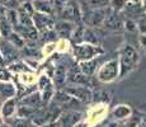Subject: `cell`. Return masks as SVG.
I'll return each mask as SVG.
<instances>
[{
	"instance_id": "31",
	"label": "cell",
	"mask_w": 146,
	"mask_h": 127,
	"mask_svg": "<svg viewBox=\"0 0 146 127\" xmlns=\"http://www.w3.org/2000/svg\"><path fill=\"white\" fill-rule=\"evenodd\" d=\"M126 1L125 0H111L109 1V5H111V10L112 12H116L118 13L119 10H122L125 8Z\"/></svg>"
},
{
	"instance_id": "4",
	"label": "cell",
	"mask_w": 146,
	"mask_h": 127,
	"mask_svg": "<svg viewBox=\"0 0 146 127\" xmlns=\"http://www.w3.org/2000/svg\"><path fill=\"white\" fill-rule=\"evenodd\" d=\"M60 17L62 21L70 22V23H80L83 15H81L80 7L76 0H67Z\"/></svg>"
},
{
	"instance_id": "38",
	"label": "cell",
	"mask_w": 146,
	"mask_h": 127,
	"mask_svg": "<svg viewBox=\"0 0 146 127\" xmlns=\"http://www.w3.org/2000/svg\"><path fill=\"white\" fill-rule=\"evenodd\" d=\"M104 127H126V123L123 122V121H112V122L107 123Z\"/></svg>"
},
{
	"instance_id": "10",
	"label": "cell",
	"mask_w": 146,
	"mask_h": 127,
	"mask_svg": "<svg viewBox=\"0 0 146 127\" xmlns=\"http://www.w3.org/2000/svg\"><path fill=\"white\" fill-rule=\"evenodd\" d=\"M102 25L106 31H109V32H121L123 29V19L118 13L108 10Z\"/></svg>"
},
{
	"instance_id": "2",
	"label": "cell",
	"mask_w": 146,
	"mask_h": 127,
	"mask_svg": "<svg viewBox=\"0 0 146 127\" xmlns=\"http://www.w3.org/2000/svg\"><path fill=\"white\" fill-rule=\"evenodd\" d=\"M98 80L102 83H111L119 78V65L118 59H111L100 66L97 75Z\"/></svg>"
},
{
	"instance_id": "17",
	"label": "cell",
	"mask_w": 146,
	"mask_h": 127,
	"mask_svg": "<svg viewBox=\"0 0 146 127\" xmlns=\"http://www.w3.org/2000/svg\"><path fill=\"white\" fill-rule=\"evenodd\" d=\"M17 112V99L15 98H8L5 99V102L3 103L1 109H0V114L3 118L8 120V118L13 117L14 113Z\"/></svg>"
},
{
	"instance_id": "46",
	"label": "cell",
	"mask_w": 146,
	"mask_h": 127,
	"mask_svg": "<svg viewBox=\"0 0 146 127\" xmlns=\"http://www.w3.org/2000/svg\"><path fill=\"white\" fill-rule=\"evenodd\" d=\"M21 1H22V3H26V1H28V0H21Z\"/></svg>"
},
{
	"instance_id": "32",
	"label": "cell",
	"mask_w": 146,
	"mask_h": 127,
	"mask_svg": "<svg viewBox=\"0 0 146 127\" xmlns=\"http://www.w3.org/2000/svg\"><path fill=\"white\" fill-rule=\"evenodd\" d=\"M57 38V35H56V32L53 29L51 31H46V32H42V36H41V39L43 42H53L55 39Z\"/></svg>"
},
{
	"instance_id": "14",
	"label": "cell",
	"mask_w": 146,
	"mask_h": 127,
	"mask_svg": "<svg viewBox=\"0 0 146 127\" xmlns=\"http://www.w3.org/2000/svg\"><path fill=\"white\" fill-rule=\"evenodd\" d=\"M74 28H75L74 23H70V22L66 21L55 22V25H53V31L56 32V35L62 38H71Z\"/></svg>"
},
{
	"instance_id": "15",
	"label": "cell",
	"mask_w": 146,
	"mask_h": 127,
	"mask_svg": "<svg viewBox=\"0 0 146 127\" xmlns=\"http://www.w3.org/2000/svg\"><path fill=\"white\" fill-rule=\"evenodd\" d=\"M19 106H28L33 107V108H42V98L40 92H32L29 94L24 95L21 100H19Z\"/></svg>"
},
{
	"instance_id": "20",
	"label": "cell",
	"mask_w": 146,
	"mask_h": 127,
	"mask_svg": "<svg viewBox=\"0 0 146 127\" xmlns=\"http://www.w3.org/2000/svg\"><path fill=\"white\" fill-rule=\"evenodd\" d=\"M15 93H17V89L12 83H9V81H7V83L5 81H0V97H4L5 99H8V98L15 97Z\"/></svg>"
},
{
	"instance_id": "34",
	"label": "cell",
	"mask_w": 146,
	"mask_h": 127,
	"mask_svg": "<svg viewBox=\"0 0 146 127\" xmlns=\"http://www.w3.org/2000/svg\"><path fill=\"white\" fill-rule=\"evenodd\" d=\"M123 28H126L130 32H136L137 31V25L135 23V21H131V19H126L123 21Z\"/></svg>"
},
{
	"instance_id": "35",
	"label": "cell",
	"mask_w": 146,
	"mask_h": 127,
	"mask_svg": "<svg viewBox=\"0 0 146 127\" xmlns=\"http://www.w3.org/2000/svg\"><path fill=\"white\" fill-rule=\"evenodd\" d=\"M0 5L5 9H15L17 0H0Z\"/></svg>"
},
{
	"instance_id": "5",
	"label": "cell",
	"mask_w": 146,
	"mask_h": 127,
	"mask_svg": "<svg viewBox=\"0 0 146 127\" xmlns=\"http://www.w3.org/2000/svg\"><path fill=\"white\" fill-rule=\"evenodd\" d=\"M66 81L70 83L71 85L90 86V80H89V78L80 71L79 65H76V64H71L70 66H67Z\"/></svg>"
},
{
	"instance_id": "27",
	"label": "cell",
	"mask_w": 146,
	"mask_h": 127,
	"mask_svg": "<svg viewBox=\"0 0 146 127\" xmlns=\"http://www.w3.org/2000/svg\"><path fill=\"white\" fill-rule=\"evenodd\" d=\"M12 32H13V27L10 25L9 22L5 19V17L4 18H0V37L7 39L12 35Z\"/></svg>"
},
{
	"instance_id": "44",
	"label": "cell",
	"mask_w": 146,
	"mask_h": 127,
	"mask_svg": "<svg viewBox=\"0 0 146 127\" xmlns=\"http://www.w3.org/2000/svg\"><path fill=\"white\" fill-rule=\"evenodd\" d=\"M1 125H3V120H1V117H0V127H1Z\"/></svg>"
},
{
	"instance_id": "6",
	"label": "cell",
	"mask_w": 146,
	"mask_h": 127,
	"mask_svg": "<svg viewBox=\"0 0 146 127\" xmlns=\"http://www.w3.org/2000/svg\"><path fill=\"white\" fill-rule=\"evenodd\" d=\"M107 13H108V10H107L106 8H102V9H89L81 19H84L85 27L95 28V27H99V25L103 24Z\"/></svg>"
},
{
	"instance_id": "25",
	"label": "cell",
	"mask_w": 146,
	"mask_h": 127,
	"mask_svg": "<svg viewBox=\"0 0 146 127\" xmlns=\"http://www.w3.org/2000/svg\"><path fill=\"white\" fill-rule=\"evenodd\" d=\"M8 125L10 127H31V120L22 117H10L7 120Z\"/></svg>"
},
{
	"instance_id": "40",
	"label": "cell",
	"mask_w": 146,
	"mask_h": 127,
	"mask_svg": "<svg viewBox=\"0 0 146 127\" xmlns=\"http://www.w3.org/2000/svg\"><path fill=\"white\" fill-rule=\"evenodd\" d=\"M41 127H58V123L57 122H50V123H44V125H42Z\"/></svg>"
},
{
	"instance_id": "12",
	"label": "cell",
	"mask_w": 146,
	"mask_h": 127,
	"mask_svg": "<svg viewBox=\"0 0 146 127\" xmlns=\"http://www.w3.org/2000/svg\"><path fill=\"white\" fill-rule=\"evenodd\" d=\"M66 74H67V66L64 63H57L55 65V69H53V85L56 88L61 89L64 88L66 83Z\"/></svg>"
},
{
	"instance_id": "43",
	"label": "cell",
	"mask_w": 146,
	"mask_h": 127,
	"mask_svg": "<svg viewBox=\"0 0 146 127\" xmlns=\"http://www.w3.org/2000/svg\"><path fill=\"white\" fill-rule=\"evenodd\" d=\"M142 9L146 12V0H144V5H142Z\"/></svg>"
},
{
	"instance_id": "3",
	"label": "cell",
	"mask_w": 146,
	"mask_h": 127,
	"mask_svg": "<svg viewBox=\"0 0 146 127\" xmlns=\"http://www.w3.org/2000/svg\"><path fill=\"white\" fill-rule=\"evenodd\" d=\"M104 51L100 46H94L90 43H79V45H74V57L76 60L81 61H86V60H92L95 56L103 53Z\"/></svg>"
},
{
	"instance_id": "26",
	"label": "cell",
	"mask_w": 146,
	"mask_h": 127,
	"mask_svg": "<svg viewBox=\"0 0 146 127\" xmlns=\"http://www.w3.org/2000/svg\"><path fill=\"white\" fill-rule=\"evenodd\" d=\"M7 39L13 45L14 47H15L17 50H22L24 46H26V41H24V38L22 37L21 35H18L17 32H14V31H13L12 35H10Z\"/></svg>"
},
{
	"instance_id": "41",
	"label": "cell",
	"mask_w": 146,
	"mask_h": 127,
	"mask_svg": "<svg viewBox=\"0 0 146 127\" xmlns=\"http://www.w3.org/2000/svg\"><path fill=\"white\" fill-rule=\"evenodd\" d=\"M72 127H88V126H86V123H85V122H83V121H80V122H78L76 125H74Z\"/></svg>"
},
{
	"instance_id": "18",
	"label": "cell",
	"mask_w": 146,
	"mask_h": 127,
	"mask_svg": "<svg viewBox=\"0 0 146 127\" xmlns=\"http://www.w3.org/2000/svg\"><path fill=\"white\" fill-rule=\"evenodd\" d=\"M97 66H98V61L95 60V59L86 60V61H81V63L79 64L80 71L83 72L85 76H88V78H90V76L95 72V70H97Z\"/></svg>"
},
{
	"instance_id": "33",
	"label": "cell",
	"mask_w": 146,
	"mask_h": 127,
	"mask_svg": "<svg viewBox=\"0 0 146 127\" xmlns=\"http://www.w3.org/2000/svg\"><path fill=\"white\" fill-rule=\"evenodd\" d=\"M19 9L23 10L24 13H27L28 15H31V17H32V15H33V13H35V8H33V5L31 4L29 1L23 3V4L21 5V8H19Z\"/></svg>"
},
{
	"instance_id": "13",
	"label": "cell",
	"mask_w": 146,
	"mask_h": 127,
	"mask_svg": "<svg viewBox=\"0 0 146 127\" xmlns=\"http://www.w3.org/2000/svg\"><path fill=\"white\" fill-rule=\"evenodd\" d=\"M14 29H15V32L18 33V35H21L22 37L24 38L26 43H27V42H28V43H35V42L40 38V32H38V31L33 27V25H31V27L17 25V27H14Z\"/></svg>"
},
{
	"instance_id": "1",
	"label": "cell",
	"mask_w": 146,
	"mask_h": 127,
	"mask_svg": "<svg viewBox=\"0 0 146 127\" xmlns=\"http://www.w3.org/2000/svg\"><path fill=\"white\" fill-rule=\"evenodd\" d=\"M139 53L130 45H123V47L119 51V59H118V65H119V78H125L128 75L132 70L137 67L139 64Z\"/></svg>"
},
{
	"instance_id": "7",
	"label": "cell",
	"mask_w": 146,
	"mask_h": 127,
	"mask_svg": "<svg viewBox=\"0 0 146 127\" xmlns=\"http://www.w3.org/2000/svg\"><path fill=\"white\" fill-rule=\"evenodd\" d=\"M0 55H1L5 65H10L18 60V57L21 56V52L8 39L1 38L0 39Z\"/></svg>"
},
{
	"instance_id": "22",
	"label": "cell",
	"mask_w": 146,
	"mask_h": 127,
	"mask_svg": "<svg viewBox=\"0 0 146 127\" xmlns=\"http://www.w3.org/2000/svg\"><path fill=\"white\" fill-rule=\"evenodd\" d=\"M40 108H33V107H28V106H19L17 108V116L22 118H28L32 120V117L37 113V111Z\"/></svg>"
},
{
	"instance_id": "36",
	"label": "cell",
	"mask_w": 146,
	"mask_h": 127,
	"mask_svg": "<svg viewBox=\"0 0 146 127\" xmlns=\"http://www.w3.org/2000/svg\"><path fill=\"white\" fill-rule=\"evenodd\" d=\"M136 25L141 35H146V17H141V18L139 19V23Z\"/></svg>"
},
{
	"instance_id": "30",
	"label": "cell",
	"mask_w": 146,
	"mask_h": 127,
	"mask_svg": "<svg viewBox=\"0 0 146 127\" xmlns=\"http://www.w3.org/2000/svg\"><path fill=\"white\" fill-rule=\"evenodd\" d=\"M111 0H88V7L90 9H102L109 4Z\"/></svg>"
},
{
	"instance_id": "16",
	"label": "cell",
	"mask_w": 146,
	"mask_h": 127,
	"mask_svg": "<svg viewBox=\"0 0 146 127\" xmlns=\"http://www.w3.org/2000/svg\"><path fill=\"white\" fill-rule=\"evenodd\" d=\"M132 116V109L130 106L127 104H118L113 108L112 111V117L116 121H123V120H128Z\"/></svg>"
},
{
	"instance_id": "21",
	"label": "cell",
	"mask_w": 146,
	"mask_h": 127,
	"mask_svg": "<svg viewBox=\"0 0 146 127\" xmlns=\"http://www.w3.org/2000/svg\"><path fill=\"white\" fill-rule=\"evenodd\" d=\"M33 8H35L38 13H44V14L52 15V8H51L50 0H35Z\"/></svg>"
},
{
	"instance_id": "37",
	"label": "cell",
	"mask_w": 146,
	"mask_h": 127,
	"mask_svg": "<svg viewBox=\"0 0 146 127\" xmlns=\"http://www.w3.org/2000/svg\"><path fill=\"white\" fill-rule=\"evenodd\" d=\"M12 79V74H10L9 70H1L0 71V81H10Z\"/></svg>"
},
{
	"instance_id": "39",
	"label": "cell",
	"mask_w": 146,
	"mask_h": 127,
	"mask_svg": "<svg viewBox=\"0 0 146 127\" xmlns=\"http://www.w3.org/2000/svg\"><path fill=\"white\" fill-rule=\"evenodd\" d=\"M140 43H141V46L144 47V50L146 51V35H141V37H140Z\"/></svg>"
},
{
	"instance_id": "42",
	"label": "cell",
	"mask_w": 146,
	"mask_h": 127,
	"mask_svg": "<svg viewBox=\"0 0 146 127\" xmlns=\"http://www.w3.org/2000/svg\"><path fill=\"white\" fill-rule=\"evenodd\" d=\"M4 60H3V57H1V55H0V66H4Z\"/></svg>"
},
{
	"instance_id": "11",
	"label": "cell",
	"mask_w": 146,
	"mask_h": 127,
	"mask_svg": "<svg viewBox=\"0 0 146 127\" xmlns=\"http://www.w3.org/2000/svg\"><path fill=\"white\" fill-rule=\"evenodd\" d=\"M81 117H83V114L80 112L72 111V109L62 111L60 118H58V127H72L78 122H80Z\"/></svg>"
},
{
	"instance_id": "29",
	"label": "cell",
	"mask_w": 146,
	"mask_h": 127,
	"mask_svg": "<svg viewBox=\"0 0 146 127\" xmlns=\"http://www.w3.org/2000/svg\"><path fill=\"white\" fill-rule=\"evenodd\" d=\"M9 71L13 72H26L29 71V69L27 67L26 63H21V61H15V63L9 65Z\"/></svg>"
},
{
	"instance_id": "8",
	"label": "cell",
	"mask_w": 146,
	"mask_h": 127,
	"mask_svg": "<svg viewBox=\"0 0 146 127\" xmlns=\"http://www.w3.org/2000/svg\"><path fill=\"white\" fill-rule=\"evenodd\" d=\"M32 21H33V27L41 33L53 29V25H55V19L50 14H44V13L35 12L32 15Z\"/></svg>"
},
{
	"instance_id": "24",
	"label": "cell",
	"mask_w": 146,
	"mask_h": 127,
	"mask_svg": "<svg viewBox=\"0 0 146 127\" xmlns=\"http://www.w3.org/2000/svg\"><path fill=\"white\" fill-rule=\"evenodd\" d=\"M84 32H85V25L84 24H78V27L74 28V32L71 35V41L74 45H79L84 42Z\"/></svg>"
},
{
	"instance_id": "9",
	"label": "cell",
	"mask_w": 146,
	"mask_h": 127,
	"mask_svg": "<svg viewBox=\"0 0 146 127\" xmlns=\"http://www.w3.org/2000/svg\"><path fill=\"white\" fill-rule=\"evenodd\" d=\"M64 90L72 97L75 100L78 102H83V103H88L92 100V89L89 86H84V85H71V86H66L64 88Z\"/></svg>"
},
{
	"instance_id": "23",
	"label": "cell",
	"mask_w": 146,
	"mask_h": 127,
	"mask_svg": "<svg viewBox=\"0 0 146 127\" xmlns=\"http://www.w3.org/2000/svg\"><path fill=\"white\" fill-rule=\"evenodd\" d=\"M92 100L93 102H104V103H108V102L111 100V94H109V92H107L106 89L92 90Z\"/></svg>"
},
{
	"instance_id": "19",
	"label": "cell",
	"mask_w": 146,
	"mask_h": 127,
	"mask_svg": "<svg viewBox=\"0 0 146 127\" xmlns=\"http://www.w3.org/2000/svg\"><path fill=\"white\" fill-rule=\"evenodd\" d=\"M123 9L126 12L127 19H131V21H135L136 18L140 19L142 15V9L137 4H125Z\"/></svg>"
},
{
	"instance_id": "28",
	"label": "cell",
	"mask_w": 146,
	"mask_h": 127,
	"mask_svg": "<svg viewBox=\"0 0 146 127\" xmlns=\"http://www.w3.org/2000/svg\"><path fill=\"white\" fill-rule=\"evenodd\" d=\"M5 19L9 22L12 27H17L18 25V12L15 9H7V12H5Z\"/></svg>"
},
{
	"instance_id": "45",
	"label": "cell",
	"mask_w": 146,
	"mask_h": 127,
	"mask_svg": "<svg viewBox=\"0 0 146 127\" xmlns=\"http://www.w3.org/2000/svg\"><path fill=\"white\" fill-rule=\"evenodd\" d=\"M1 127H10L9 125H1Z\"/></svg>"
}]
</instances>
